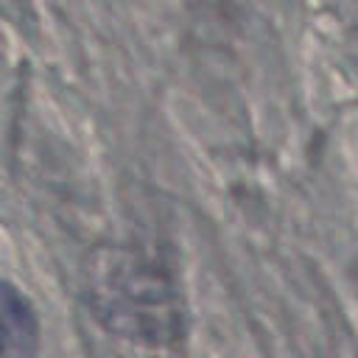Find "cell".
Here are the masks:
<instances>
[{
    "label": "cell",
    "mask_w": 358,
    "mask_h": 358,
    "mask_svg": "<svg viewBox=\"0 0 358 358\" xmlns=\"http://www.w3.org/2000/svg\"><path fill=\"white\" fill-rule=\"evenodd\" d=\"M92 299L98 319L123 338L171 344L182 336V308L173 285L151 263L131 252H103L92 266Z\"/></svg>",
    "instance_id": "1"
},
{
    "label": "cell",
    "mask_w": 358,
    "mask_h": 358,
    "mask_svg": "<svg viewBox=\"0 0 358 358\" xmlns=\"http://www.w3.org/2000/svg\"><path fill=\"white\" fill-rule=\"evenodd\" d=\"M39 324L31 302L0 280V358H34Z\"/></svg>",
    "instance_id": "2"
}]
</instances>
